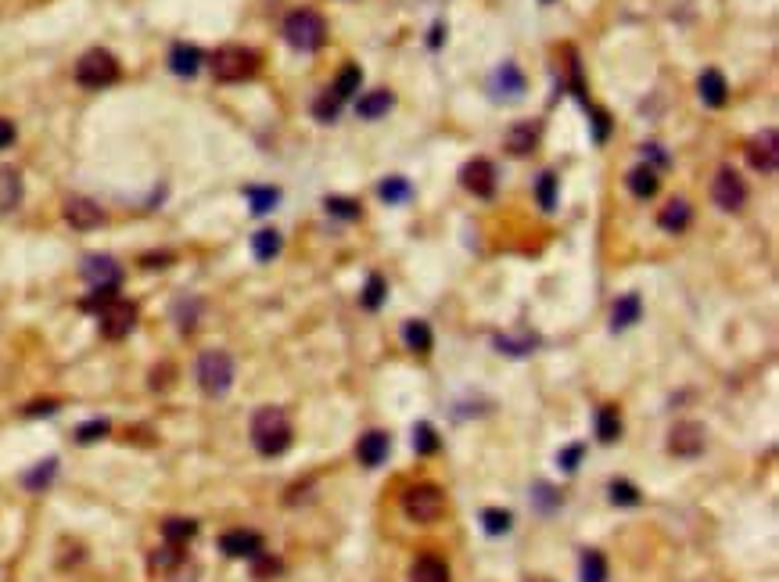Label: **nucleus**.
Instances as JSON below:
<instances>
[{"mask_svg": "<svg viewBox=\"0 0 779 582\" xmlns=\"http://www.w3.org/2000/svg\"><path fill=\"white\" fill-rule=\"evenodd\" d=\"M697 90H701V101H704L708 108H722V105H726V97H729V83H726V76H722L719 68H708V72H701V83H697Z\"/></svg>", "mask_w": 779, "mask_h": 582, "instance_id": "f3484780", "label": "nucleus"}, {"mask_svg": "<svg viewBox=\"0 0 779 582\" xmlns=\"http://www.w3.org/2000/svg\"><path fill=\"white\" fill-rule=\"evenodd\" d=\"M704 424H697V421H683V424H675L672 428V435H668V453H675V457H697L701 450H704Z\"/></svg>", "mask_w": 779, "mask_h": 582, "instance_id": "9d476101", "label": "nucleus"}, {"mask_svg": "<svg viewBox=\"0 0 779 582\" xmlns=\"http://www.w3.org/2000/svg\"><path fill=\"white\" fill-rule=\"evenodd\" d=\"M202 50L195 47V43H177L173 50H169V68L177 72V76H195L198 68H202Z\"/></svg>", "mask_w": 779, "mask_h": 582, "instance_id": "6ab92c4d", "label": "nucleus"}, {"mask_svg": "<svg viewBox=\"0 0 779 582\" xmlns=\"http://www.w3.org/2000/svg\"><path fill=\"white\" fill-rule=\"evenodd\" d=\"M338 112H341V97H338L334 90H323V94L313 101V115H316L320 123H334Z\"/></svg>", "mask_w": 779, "mask_h": 582, "instance_id": "473e14b6", "label": "nucleus"}, {"mask_svg": "<svg viewBox=\"0 0 779 582\" xmlns=\"http://www.w3.org/2000/svg\"><path fill=\"white\" fill-rule=\"evenodd\" d=\"M11 141H14V126L7 119H0V148H7Z\"/></svg>", "mask_w": 779, "mask_h": 582, "instance_id": "09e8293b", "label": "nucleus"}, {"mask_svg": "<svg viewBox=\"0 0 779 582\" xmlns=\"http://www.w3.org/2000/svg\"><path fill=\"white\" fill-rule=\"evenodd\" d=\"M327 213L331 216H341V220H356L359 216V205L352 198H327Z\"/></svg>", "mask_w": 779, "mask_h": 582, "instance_id": "37998d69", "label": "nucleus"}, {"mask_svg": "<svg viewBox=\"0 0 779 582\" xmlns=\"http://www.w3.org/2000/svg\"><path fill=\"white\" fill-rule=\"evenodd\" d=\"M439 43H442V25L431 29V47H439Z\"/></svg>", "mask_w": 779, "mask_h": 582, "instance_id": "8fccbe9b", "label": "nucleus"}, {"mask_svg": "<svg viewBox=\"0 0 779 582\" xmlns=\"http://www.w3.org/2000/svg\"><path fill=\"white\" fill-rule=\"evenodd\" d=\"M747 162H751V169H758V173H776V166H779L776 130H762V133L751 137V144H747Z\"/></svg>", "mask_w": 779, "mask_h": 582, "instance_id": "1a4fd4ad", "label": "nucleus"}, {"mask_svg": "<svg viewBox=\"0 0 779 582\" xmlns=\"http://www.w3.org/2000/svg\"><path fill=\"white\" fill-rule=\"evenodd\" d=\"M596 435H600V442L621 439V414H618V406H600V414H596Z\"/></svg>", "mask_w": 779, "mask_h": 582, "instance_id": "bb28decb", "label": "nucleus"}, {"mask_svg": "<svg viewBox=\"0 0 779 582\" xmlns=\"http://www.w3.org/2000/svg\"><path fill=\"white\" fill-rule=\"evenodd\" d=\"M209 65H213V76L220 83H241V79H249V76L259 72V54L249 50V47L231 43V47H220Z\"/></svg>", "mask_w": 779, "mask_h": 582, "instance_id": "7ed1b4c3", "label": "nucleus"}, {"mask_svg": "<svg viewBox=\"0 0 779 582\" xmlns=\"http://www.w3.org/2000/svg\"><path fill=\"white\" fill-rule=\"evenodd\" d=\"M539 205L546 213L557 209V177L553 173H542V180H539Z\"/></svg>", "mask_w": 779, "mask_h": 582, "instance_id": "a19ab883", "label": "nucleus"}, {"mask_svg": "<svg viewBox=\"0 0 779 582\" xmlns=\"http://www.w3.org/2000/svg\"><path fill=\"white\" fill-rule=\"evenodd\" d=\"M108 428H112V424H108L104 417H97V421H86V424H79V428H76V442H79V446H86V442H97V439H104V435H108Z\"/></svg>", "mask_w": 779, "mask_h": 582, "instance_id": "4c0bfd02", "label": "nucleus"}, {"mask_svg": "<svg viewBox=\"0 0 779 582\" xmlns=\"http://www.w3.org/2000/svg\"><path fill=\"white\" fill-rule=\"evenodd\" d=\"M65 220L76 227V231H90V227H101L104 223V213L97 202L90 198H68L65 202Z\"/></svg>", "mask_w": 779, "mask_h": 582, "instance_id": "2eb2a0df", "label": "nucleus"}, {"mask_svg": "<svg viewBox=\"0 0 779 582\" xmlns=\"http://www.w3.org/2000/svg\"><path fill=\"white\" fill-rule=\"evenodd\" d=\"M198 385L205 396H223L234 385V359L223 349H209L198 356Z\"/></svg>", "mask_w": 779, "mask_h": 582, "instance_id": "39448f33", "label": "nucleus"}, {"mask_svg": "<svg viewBox=\"0 0 779 582\" xmlns=\"http://www.w3.org/2000/svg\"><path fill=\"white\" fill-rule=\"evenodd\" d=\"M657 184H661V177H657L654 166H636V169L629 173V191H632L636 198H650V195H657Z\"/></svg>", "mask_w": 779, "mask_h": 582, "instance_id": "b1692460", "label": "nucleus"}, {"mask_svg": "<svg viewBox=\"0 0 779 582\" xmlns=\"http://www.w3.org/2000/svg\"><path fill=\"white\" fill-rule=\"evenodd\" d=\"M582 453H585V446L582 442H575V446H567V450H560L557 453V464L571 475V471H578V460H582Z\"/></svg>", "mask_w": 779, "mask_h": 582, "instance_id": "c03bdc74", "label": "nucleus"}, {"mask_svg": "<svg viewBox=\"0 0 779 582\" xmlns=\"http://www.w3.org/2000/svg\"><path fill=\"white\" fill-rule=\"evenodd\" d=\"M249 202H252V213L262 216L280 202V191L276 187H249Z\"/></svg>", "mask_w": 779, "mask_h": 582, "instance_id": "e433bc0d", "label": "nucleus"}, {"mask_svg": "<svg viewBox=\"0 0 779 582\" xmlns=\"http://www.w3.org/2000/svg\"><path fill=\"white\" fill-rule=\"evenodd\" d=\"M410 582H453L449 579V565L435 554H421L410 568Z\"/></svg>", "mask_w": 779, "mask_h": 582, "instance_id": "a211bd4d", "label": "nucleus"}, {"mask_svg": "<svg viewBox=\"0 0 779 582\" xmlns=\"http://www.w3.org/2000/svg\"><path fill=\"white\" fill-rule=\"evenodd\" d=\"M76 79H79L83 86H90V90L112 86V83L119 79V61H115V54H108V50H101V47L86 50V54L76 61Z\"/></svg>", "mask_w": 779, "mask_h": 582, "instance_id": "423d86ee", "label": "nucleus"}, {"mask_svg": "<svg viewBox=\"0 0 779 582\" xmlns=\"http://www.w3.org/2000/svg\"><path fill=\"white\" fill-rule=\"evenodd\" d=\"M392 105H395L392 90H370L367 97L356 101V112H359V119H381V115L392 112Z\"/></svg>", "mask_w": 779, "mask_h": 582, "instance_id": "412c9836", "label": "nucleus"}, {"mask_svg": "<svg viewBox=\"0 0 779 582\" xmlns=\"http://www.w3.org/2000/svg\"><path fill=\"white\" fill-rule=\"evenodd\" d=\"M220 550L227 554V558H259L262 554V536L259 532H252V529H234V532H227L223 540H220Z\"/></svg>", "mask_w": 779, "mask_h": 582, "instance_id": "4468645a", "label": "nucleus"}, {"mask_svg": "<svg viewBox=\"0 0 779 582\" xmlns=\"http://www.w3.org/2000/svg\"><path fill=\"white\" fill-rule=\"evenodd\" d=\"M359 83H363V68H359V65H345V68L338 72V79H334V86H331V90H334V94L345 101V97H352V94L359 90Z\"/></svg>", "mask_w": 779, "mask_h": 582, "instance_id": "c756f323", "label": "nucleus"}, {"mask_svg": "<svg viewBox=\"0 0 779 582\" xmlns=\"http://www.w3.org/2000/svg\"><path fill=\"white\" fill-rule=\"evenodd\" d=\"M593 123H596V141H607V130H611V126H607V115H603V112H593Z\"/></svg>", "mask_w": 779, "mask_h": 582, "instance_id": "de8ad7c7", "label": "nucleus"}, {"mask_svg": "<svg viewBox=\"0 0 779 582\" xmlns=\"http://www.w3.org/2000/svg\"><path fill=\"white\" fill-rule=\"evenodd\" d=\"M582 582H607V561L600 550L582 554Z\"/></svg>", "mask_w": 779, "mask_h": 582, "instance_id": "2f4dec72", "label": "nucleus"}, {"mask_svg": "<svg viewBox=\"0 0 779 582\" xmlns=\"http://www.w3.org/2000/svg\"><path fill=\"white\" fill-rule=\"evenodd\" d=\"M252 561H256V576H259V579L280 572V561H276V558H266V550H262L259 558H252Z\"/></svg>", "mask_w": 779, "mask_h": 582, "instance_id": "a18cd8bd", "label": "nucleus"}, {"mask_svg": "<svg viewBox=\"0 0 779 582\" xmlns=\"http://www.w3.org/2000/svg\"><path fill=\"white\" fill-rule=\"evenodd\" d=\"M54 471H58V460L50 457V460H43L40 468H32L22 482H25V489H32V493H40L43 486H50V478H54Z\"/></svg>", "mask_w": 779, "mask_h": 582, "instance_id": "c9c22d12", "label": "nucleus"}, {"mask_svg": "<svg viewBox=\"0 0 779 582\" xmlns=\"http://www.w3.org/2000/svg\"><path fill=\"white\" fill-rule=\"evenodd\" d=\"M162 536H166V543L187 547L198 536V522H191V518H166L162 522Z\"/></svg>", "mask_w": 779, "mask_h": 582, "instance_id": "393cba45", "label": "nucleus"}, {"mask_svg": "<svg viewBox=\"0 0 779 582\" xmlns=\"http://www.w3.org/2000/svg\"><path fill=\"white\" fill-rule=\"evenodd\" d=\"M460 180H464V187H467L471 195H478V198H489V195L496 191V166H493L489 159H475V162H467V166H464Z\"/></svg>", "mask_w": 779, "mask_h": 582, "instance_id": "9b49d317", "label": "nucleus"}, {"mask_svg": "<svg viewBox=\"0 0 779 582\" xmlns=\"http://www.w3.org/2000/svg\"><path fill=\"white\" fill-rule=\"evenodd\" d=\"M58 410V403L54 399H43V403H32V406H25V414L29 417H40V414H54Z\"/></svg>", "mask_w": 779, "mask_h": 582, "instance_id": "49530a36", "label": "nucleus"}, {"mask_svg": "<svg viewBox=\"0 0 779 582\" xmlns=\"http://www.w3.org/2000/svg\"><path fill=\"white\" fill-rule=\"evenodd\" d=\"M291 439H294V432H291V421L280 406H262L252 417V446L262 457H280L291 446Z\"/></svg>", "mask_w": 779, "mask_h": 582, "instance_id": "f257e3e1", "label": "nucleus"}, {"mask_svg": "<svg viewBox=\"0 0 779 582\" xmlns=\"http://www.w3.org/2000/svg\"><path fill=\"white\" fill-rule=\"evenodd\" d=\"M388 450H392V439H388L385 432H367V435H359V442H356V457H359L363 468L385 464Z\"/></svg>", "mask_w": 779, "mask_h": 582, "instance_id": "dca6fc26", "label": "nucleus"}, {"mask_svg": "<svg viewBox=\"0 0 779 582\" xmlns=\"http://www.w3.org/2000/svg\"><path fill=\"white\" fill-rule=\"evenodd\" d=\"M535 141H539V126H531V123H521V126H514V130L507 133L511 155H528V151L535 148Z\"/></svg>", "mask_w": 779, "mask_h": 582, "instance_id": "cd10ccee", "label": "nucleus"}, {"mask_svg": "<svg viewBox=\"0 0 779 582\" xmlns=\"http://www.w3.org/2000/svg\"><path fill=\"white\" fill-rule=\"evenodd\" d=\"M711 198L722 213H740L744 202H747V184L740 180L737 169H719L715 184H711Z\"/></svg>", "mask_w": 779, "mask_h": 582, "instance_id": "6e6552de", "label": "nucleus"}, {"mask_svg": "<svg viewBox=\"0 0 779 582\" xmlns=\"http://www.w3.org/2000/svg\"><path fill=\"white\" fill-rule=\"evenodd\" d=\"M97 320H101V334L112 338V341H119V338H126V334L133 331V323H137V305L126 302V298H112V302L97 313Z\"/></svg>", "mask_w": 779, "mask_h": 582, "instance_id": "0eeeda50", "label": "nucleus"}, {"mask_svg": "<svg viewBox=\"0 0 779 582\" xmlns=\"http://www.w3.org/2000/svg\"><path fill=\"white\" fill-rule=\"evenodd\" d=\"M284 40H287L294 50H316V47H323V40H327V22H323L316 11H309V7L291 11V14L284 18Z\"/></svg>", "mask_w": 779, "mask_h": 582, "instance_id": "f03ea898", "label": "nucleus"}, {"mask_svg": "<svg viewBox=\"0 0 779 582\" xmlns=\"http://www.w3.org/2000/svg\"><path fill=\"white\" fill-rule=\"evenodd\" d=\"M489 90H493V97L518 101L521 94H524V72H521L514 61H503V65L493 72V79H489Z\"/></svg>", "mask_w": 779, "mask_h": 582, "instance_id": "ddd939ff", "label": "nucleus"}, {"mask_svg": "<svg viewBox=\"0 0 779 582\" xmlns=\"http://www.w3.org/2000/svg\"><path fill=\"white\" fill-rule=\"evenodd\" d=\"M180 565H184V547H177V543H162V547L148 558V568L159 572V576H169V572H177Z\"/></svg>", "mask_w": 779, "mask_h": 582, "instance_id": "5701e85b", "label": "nucleus"}, {"mask_svg": "<svg viewBox=\"0 0 779 582\" xmlns=\"http://www.w3.org/2000/svg\"><path fill=\"white\" fill-rule=\"evenodd\" d=\"M403 341H406V349H413V352H428V349H431V327H428L424 320H410V323L403 327Z\"/></svg>", "mask_w": 779, "mask_h": 582, "instance_id": "c85d7f7f", "label": "nucleus"}, {"mask_svg": "<svg viewBox=\"0 0 779 582\" xmlns=\"http://www.w3.org/2000/svg\"><path fill=\"white\" fill-rule=\"evenodd\" d=\"M18 202H22V177H18V169L0 166V213L18 209Z\"/></svg>", "mask_w": 779, "mask_h": 582, "instance_id": "4be33fe9", "label": "nucleus"}, {"mask_svg": "<svg viewBox=\"0 0 779 582\" xmlns=\"http://www.w3.org/2000/svg\"><path fill=\"white\" fill-rule=\"evenodd\" d=\"M690 220H693V209H690V202H683V198H672V202L661 209V216H657V223H661L668 234H679V231H686V227H690Z\"/></svg>", "mask_w": 779, "mask_h": 582, "instance_id": "aec40b11", "label": "nucleus"}, {"mask_svg": "<svg viewBox=\"0 0 779 582\" xmlns=\"http://www.w3.org/2000/svg\"><path fill=\"white\" fill-rule=\"evenodd\" d=\"M482 525H485V532H489V536H503V532H511V514H507V511H496V507H489V511L482 514Z\"/></svg>", "mask_w": 779, "mask_h": 582, "instance_id": "58836bf2", "label": "nucleus"}, {"mask_svg": "<svg viewBox=\"0 0 779 582\" xmlns=\"http://www.w3.org/2000/svg\"><path fill=\"white\" fill-rule=\"evenodd\" d=\"M611 504L636 507V504H639V489H636L632 482H611Z\"/></svg>", "mask_w": 779, "mask_h": 582, "instance_id": "ea45409f", "label": "nucleus"}, {"mask_svg": "<svg viewBox=\"0 0 779 582\" xmlns=\"http://www.w3.org/2000/svg\"><path fill=\"white\" fill-rule=\"evenodd\" d=\"M381 198H385L388 205H403V202L413 198V187H410V180H403V177H388V180L381 184Z\"/></svg>", "mask_w": 779, "mask_h": 582, "instance_id": "7c9ffc66", "label": "nucleus"}, {"mask_svg": "<svg viewBox=\"0 0 779 582\" xmlns=\"http://www.w3.org/2000/svg\"><path fill=\"white\" fill-rule=\"evenodd\" d=\"M442 511H446V496H442V489H439V486H431V482L410 486V489L403 493V514H406L410 522L431 525V522H439V518H442Z\"/></svg>", "mask_w": 779, "mask_h": 582, "instance_id": "20e7f679", "label": "nucleus"}, {"mask_svg": "<svg viewBox=\"0 0 779 582\" xmlns=\"http://www.w3.org/2000/svg\"><path fill=\"white\" fill-rule=\"evenodd\" d=\"M83 277L94 288H119L122 285V270L112 256H86L83 259Z\"/></svg>", "mask_w": 779, "mask_h": 582, "instance_id": "f8f14e48", "label": "nucleus"}, {"mask_svg": "<svg viewBox=\"0 0 779 582\" xmlns=\"http://www.w3.org/2000/svg\"><path fill=\"white\" fill-rule=\"evenodd\" d=\"M252 252H256V259H262V263H269L276 252H280V234L276 231H259L256 238H252Z\"/></svg>", "mask_w": 779, "mask_h": 582, "instance_id": "f704fd0d", "label": "nucleus"}, {"mask_svg": "<svg viewBox=\"0 0 779 582\" xmlns=\"http://www.w3.org/2000/svg\"><path fill=\"white\" fill-rule=\"evenodd\" d=\"M639 309H643V302H639V295L632 291V295H625V298H618L614 302V313H611V323H614V331H621V327H632L636 320H639Z\"/></svg>", "mask_w": 779, "mask_h": 582, "instance_id": "a878e982", "label": "nucleus"}, {"mask_svg": "<svg viewBox=\"0 0 779 582\" xmlns=\"http://www.w3.org/2000/svg\"><path fill=\"white\" fill-rule=\"evenodd\" d=\"M413 450H417L421 457H431V453H439V432H435L428 421H421V424L413 428Z\"/></svg>", "mask_w": 779, "mask_h": 582, "instance_id": "72a5a7b5", "label": "nucleus"}, {"mask_svg": "<svg viewBox=\"0 0 779 582\" xmlns=\"http://www.w3.org/2000/svg\"><path fill=\"white\" fill-rule=\"evenodd\" d=\"M531 582H549V579H531Z\"/></svg>", "mask_w": 779, "mask_h": 582, "instance_id": "3c124183", "label": "nucleus"}, {"mask_svg": "<svg viewBox=\"0 0 779 582\" xmlns=\"http://www.w3.org/2000/svg\"><path fill=\"white\" fill-rule=\"evenodd\" d=\"M381 302H385V277L374 274V277L367 281V288H363V305H367V309H377Z\"/></svg>", "mask_w": 779, "mask_h": 582, "instance_id": "79ce46f5", "label": "nucleus"}]
</instances>
